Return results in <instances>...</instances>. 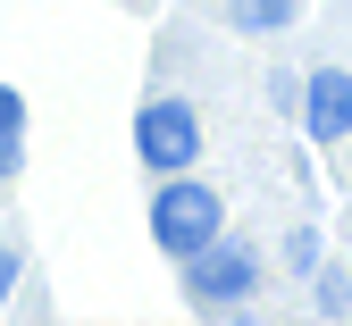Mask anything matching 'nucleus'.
I'll list each match as a JSON object with an SVG mask.
<instances>
[{
  "label": "nucleus",
  "instance_id": "f257e3e1",
  "mask_svg": "<svg viewBox=\"0 0 352 326\" xmlns=\"http://www.w3.org/2000/svg\"><path fill=\"white\" fill-rule=\"evenodd\" d=\"M218 226H227V201H218L201 176H160V193H151V243H160L168 259L210 251Z\"/></svg>",
  "mask_w": 352,
  "mask_h": 326
},
{
  "label": "nucleus",
  "instance_id": "f03ea898",
  "mask_svg": "<svg viewBox=\"0 0 352 326\" xmlns=\"http://www.w3.org/2000/svg\"><path fill=\"white\" fill-rule=\"evenodd\" d=\"M135 159L151 176H185L201 159V117H193V101H143L135 109Z\"/></svg>",
  "mask_w": 352,
  "mask_h": 326
},
{
  "label": "nucleus",
  "instance_id": "7ed1b4c3",
  "mask_svg": "<svg viewBox=\"0 0 352 326\" xmlns=\"http://www.w3.org/2000/svg\"><path fill=\"white\" fill-rule=\"evenodd\" d=\"M252 293H260V251L210 243V251L185 259V301H193V310H235V301H252Z\"/></svg>",
  "mask_w": 352,
  "mask_h": 326
},
{
  "label": "nucleus",
  "instance_id": "20e7f679",
  "mask_svg": "<svg viewBox=\"0 0 352 326\" xmlns=\"http://www.w3.org/2000/svg\"><path fill=\"white\" fill-rule=\"evenodd\" d=\"M302 126H311V143H344L352 134V75L344 67H319L302 84Z\"/></svg>",
  "mask_w": 352,
  "mask_h": 326
},
{
  "label": "nucleus",
  "instance_id": "39448f33",
  "mask_svg": "<svg viewBox=\"0 0 352 326\" xmlns=\"http://www.w3.org/2000/svg\"><path fill=\"white\" fill-rule=\"evenodd\" d=\"M17 167H25V92L0 84V176H17Z\"/></svg>",
  "mask_w": 352,
  "mask_h": 326
},
{
  "label": "nucleus",
  "instance_id": "423d86ee",
  "mask_svg": "<svg viewBox=\"0 0 352 326\" xmlns=\"http://www.w3.org/2000/svg\"><path fill=\"white\" fill-rule=\"evenodd\" d=\"M227 9H235V25H243V34H285L302 0H227Z\"/></svg>",
  "mask_w": 352,
  "mask_h": 326
},
{
  "label": "nucleus",
  "instance_id": "0eeeda50",
  "mask_svg": "<svg viewBox=\"0 0 352 326\" xmlns=\"http://www.w3.org/2000/svg\"><path fill=\"white\" fill-rule=\"evenodd\" d=\"M285 268H294V276L319 268V235H311V226H294V235H285Z\"/></svg>",
  "mask_w": 352,
  "mask_h": 326
},
{
  "label": "nucleus",
  "instance_id": "6e6552de",
  "mask_svg": "<svg viewBox=\"0 0 352 326\" xmlns=\"http://www.w3.org/2000/svg\"><path fill=\"white\" fill-rule=\"evenodd\" d=\"M17 276H25V243H0V310H9V293H17Z\"/></svg>",
  "mask_w": 352,
  "mask_h": 326
},
{
  "label": "nucleus",
  "instance_id": "1a4fd4ad",
  "mask_svg": "<svg viewBox=\"0 0 352 326\" xmlns=\"http://www.w3.org/2000/svg\"><path fill=\"white\" fill-rule=\"evenodd\" d=\"M319 310H352V285H344V276H319Z\"/></svg>",
  "mask_w": 352,
  "mask_h": 326
},
{
  "label": "nucleus",
  "instance_id": "9d476101",
  "mask_svg": "<svg viewBox=\"0 0 352 326\" xmlns=\"http://www.w3.org/2000/svg\"><path fill=\"white\" fill-rule=\"evenodd\" d=\"M218 9H227V0H218Z\"/></svg>",
  "mask_w": 352,
  "mask_h": 326
}]
</instances>
